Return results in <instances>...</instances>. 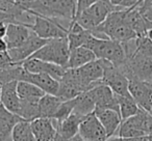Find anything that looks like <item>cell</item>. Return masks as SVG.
I'll return each instance as SVG.
<instances>
[{"mask_svg":"<svg viewBox=\"0 0 152 141\" xmlns=\"http://www.w3.org/2000/svg\"><path fill=\"white\" fill-rule=\"evenodd\" d=\"M28 11L34 15L51 19L74 21L76 0H37Z\"/></svg>","mask_w":152,"mask_h":141,"instance_id":"6da1fadb","label":"cell"},{"mask_svg":"<svg viewBox=\"0 0 152 141\" xmlns=\"http://www.w3.org/2000/svg\"><path fill=\"white\" fill-rule=\"evenodd\" d=\"M83 47L93 51L97 58L110 61L115 67H120L126 60L123 44L110 38H98L92 33Z\"/></svg>","mask_w":152,"mask_h":141,"instance_id":"7a4b0ae2","label":"cell"},{"mask_svg":"<svg viewBox=\"0 0 152 141\" xmlns=\"http://www.w3.org/2000/svg\"><path fill=\"white\" fill-rule=\"evenodd\" d=\"M70 56V47L67 38L49 40L41 49H39L30 58H37L47 62L67 67Z\"/></svg>","mask_w":152,"mask_h":141,"instance_id":"3957f363","label":"cell"},{"mask_svg":"<svg viewBox=\"0 0 152 141\" xmlns=\"http://www.w3.org/2000/svg\"><path fill=\"white\" fill-rule=\"evenodd\" d=\"M121 72L128 80H140L152 83V58L134 52L128 56L125 62L120 67Z\"/></svg>","mask_w":152,"mask_h":141,"instance_id":"277c9868","label":"cell"},{"mask_svg":"<svg viewBox=\"0 0 152 141\" xmlns=\"http://www.w3.org/2000/svg\"><path fill=\"white\" fill-rule=\"evenodd\" d=\"M71 22L72 21L51 19V18L34 15V21L29 26V28L44 40L67 38L68 29Z\"/></svg>","mask_w":152,"mask_h":141,"instance_id":"5b68a950","label":"cell"},{"mask_svg":"<svg viewBox=\"0 0 152 141\" xmlns=\"http://www.w3.org/2000/svg\"><path fill=\"white\" fill-rule=\"evenodd\" d=\"M121 9L123 7H115L110 0H99L76 17L75 21L78 22L85 29L93 30L104 22L110 13Z\"/></svg>","mask_w":152,"mask_h":141,"instance_id":"8992f818","label":"cell"},{"mask_svg":"<svg viewBox=\"0 0 152 141\" xmlns=\"http://www.w3.org/2000/svg\"><path fill=\"white\" fill-rule=\"evenodd\" d=\"M149 112L140 108L139 112L135 115L122 120L119 128V137H142L148 135L147 121Z\"/></svg>","mask_w":152,"mask_h":141,"instance_id":"52a82bcc","label":"cell"},{"mask_svg":"<svg viewBox=\"0 0 152 141\" xmlns=\"http://www.w3.org/2000/svg\"><path fill=\"white\" fill-rule=\"evenodd\" d=\"M49 40H44L40 38L38 34L31 31L29 38L22 43L19 47L13 49H9L7 52L11 57L12 61L16 64H22L26 59L30 58L39 49H41Z\"/></svg>","mask_w":152,"mask_h":141,"instance_id":"ba28073f","label":"cell"},{"mask_svg":"<svg viewBox=\"0 0 152 141\" xmlns=\"http://www.w3.org/2000/svg\"><path fill=\"white\" fill-rule=\"evenodd\" d=\"M103 83H105L117 95L131 97L129 93V80L119 67H115L110 61L106 60L105 71H104Z\"/></svg>","mask_w":152,"mask_h":141,"instance_id":"9c48e42d","label":"cell"},{"mask_svg":"<svg viewBox=\"0 0 152 141\" xmlns=\"http://www.w3.org/2000/svg\"><path fill=\"white\" fill-rule=\"evenodd\" d=\"M129 93L140 108L152 115V83L140 80H129Z\"/></svg>","mask_w":152,"mask_h":141,"instance_id":"30bf717a","label":"cell"},{"mask_svg":"<svg viewBox=\"0 0 152 141\" xmlns=\"http://www.w3.org/2000/svg\"><path fill=\"white\" fill-rule=\"evenodd\" d=\"M78 134L87 141H106L108 139L105 129L96 116L95 112L83 118L79 126Z\"/></svg>","mask_w":152,"mask_h":141,"instance_id":"8fae6325","label":"cell"},{"mask_svg":"<svg viewBox=\"0 0 152 141\" xmlns=\"http://www.w3.org/2000/svg\"><path fill=\"white\" fill-rule=\"evenodd\" d=\"M23 67L30 73L34 74H46L48 76L52 77L53 79L59 81L65 76L67 67H64L61 65L55 64L52 62H47L37 58H28L22 63Z\"/></svg>","mask_w":152,"mask_h":141,"instance_id":"7c38bea8","label":"cell"},{"mask_svg":"<svg viewBox=\"0 0 152 141\" xmlns=\"http://www.w3.org/2000/svg\"><path fill=\"white\" fill-rule=\"evenodd\" d=\"M86 91H89L87 86L74 76L71 69H67L65 76L59 81L57 97L61 98L63 101H68V100L75 99L77 95Z\"/></svg>","mask_w":152,"mask_h":141,"instance_id":"4fadbf2b","label":"cell"},{"mask_svg":"<svg viewBox=\"0 0 152 141\" xmlns=\"http://www.w3.org/2000/svg\"><path fill=\"white\" fill-rule=\"evenodd\" d=\"M92 98L96 104V108L99 109H113L120 112L119 103L115 93L105 84L101 82L90 89ZM95 108V109H96Z\"/></svg>","mask_w":152,"mask_h":141,"instance_id":"5bb4252c","label":"cell"},{"mask_svg":"<svg viewBox=\"0 0 152 141\" xmlns=\"http://www.w3.org/2000/svg\"><path fill=\"white\" fill-rule=\"evenodd\" d=\"M20 81H26V82L32 83L49 95H57V93H58L59 82L46 74H34V73L28 72L24 69Z\"/></svg>","mask_w":152,"mask_h":141,"instance_id":"9a60e30c","label":"cell"},{"mask_svg":"<svg viewBox=\"0 0 152 141\" xmlns=\"http://www.w3.org/2000/svg\"><path fill=\"white\" fill-rule=\"evenodd\" d=\"M30 122L37 141H55L57 130L53 118L39 117Z\"/></svg>","mask_w":152,"mask_h":141,"instance_id":"2e32d148","label":"cell"},{"mask_svg":"<svg viewBox=\"0 0 152 141\" xmlns=\"http://www.w3.org/2000/svg\"><path fill=\"white\" fill-rule=\"evenodd\" d=\"M94 112L103 128L105 129L108 138L115 136L122 122L120 112L113 109H99V108H96Z\"/></svg>","mask_w":152,"mask_h":141,"instance_id":"e0dca14e","label":"cell"},{"mask_svg":"<svg viewBox=\"0 0 152 141\" xmlns=\"http://www.w3.org/2000/svg\"><path fill=\"white\" fill-rule=\"evenodd\" d=\"M17 84L18 81H12L1 85V104L16 115L19 114L21 107V99L18 95Z\"/></svg>","mask_w":152,"mask_h":141,"instance_id":"ac0fdd59","label":"cell"},{"mask_svg":"<svg viewBox=\"0 0 152 141\" xmlns=\"http://www.w3.org/2000/svg\"><path fill=\"white\" fill-rule=\"evenodd\" d=\"M31 31L32 30L24 24L9 23L7 35L4 38L5 43L7 44V48L13 49L19 47L22 43H24L29 38Z\"/></svg>","mask_w":152,"mask_h":141,"instance_id":"d6986e66","label":"cell"},{"mask_svg":"<svg viewBox=\"0 0 152 141\" xmlns=\"http://www.w3.org/2000/svg\"><path fill=\"white\" fill-rule=\"evenodd\" d=\"M20 116L9 111L0 105V141H12V133L15 126L21 120Z\"/></svg>","mask_w":152,"mask_h":141,"instance_id":"ffe728a7","label":"cell"},{"mask_svg":"<svg viewBox=\"0 0 152 141\" xmlns=\"http://www.w3.org/2000/svg\"><path fill=\"white\" fill-rule=\"evenodd\" d=\"M83 118L85 117H81L75 113H72L65 120L57 124V137L61 141H68L71 138H73L75 135L78 134L79 126H80Z\"/></svg>","mask_w":152,"mask_h":141,"instance_id":"44dd1931","label":"cell"},{"mask_svg":"<svg viewBox=\"0 0 152 141\" xmlns=\"http://www.w3.org/2000/svg\"><path fill=\"white\" fill-rule=\"evenodd\" d=\"M97 59L96 55L92 50L87 47H78V48L70 50L69 61L67 69H78L87 63Z\"/></svg>","mask_w":152,"mask_h":141,"instance_id":"7402d4cb","label":"cell"},{"mask_svg":"<svg viewBox=\"0 0 152 141\" xmlns=\"http://www.w3.org/2000/svg\"><path fill=\"white\" fill-rule=\"evenodd\" d=\"M61 102H63V100L57 97V95L46 93L39 101V113H40V117L53 118L55 113H56V111L58 110Z\"/></svg>","mask_w":152,"mask_h":141,"instance_id":"603a6c76","label":"cell"},{"mask_svg":"<svg viewBox=\"0 0 152 141\" xmlns=\"http://www.w3.org/2000/svg\"><path fill=\"white\" fill-rule=\"evenodd\" d=\"M95 108L96 104L94 102L90 91L80 93L74 99L73 113L77 114V115L81 116V117H86V116L93 113L95 111Z\"/></svg>","mask_w":152,"mask_h":141,"instance_id":"cb8c5ba5","label":"cell"},{"mask_svg":"<svg viewBox=\"0 0 152 141\" xmlns=\"http://www.w3.org/2000/svg\"><path fill=\"white\" fill-rule=\"evenodd\" d=\"M17 91L20 99L28 101H40L41 98L46 95L43 89L26 81H18Z\"/></svg>","mask_w":152,"mask_h":141,"instance_id":"d4e9b609","label":"cell"},{"mask_svg":"<svg viewBox=\"0 0 152 141\" xmlns=\"http://www.w3.org/2000/svg\"><path fill=\"white\" fill-rule=\"evenodd\" d=\"M12 141H37L31 128V122L24 119L20 120L13 130Z\"/></svg>","mask_w":152,"mask_h":141,"instance_id":"484cf974","label":"cell"},{"mask_svg":"<svg viewBox=\"0 0 152 141\" xmlns=\"http://www.w3.org/2000/svg\"><path fill=\"white\" fill-rule=\"evenodd\" d=\"M119 103V109L122 120H125L131 116L135 115L139 112L140 107L137 102L132 99V97H122V95H117Z\"/></svg>","mask_w":152,"mask_h":141,"instance_id":"4316f807","label":"cell"},{"mask_svg":"<svg viewBox=\"0 0 152 141\" xmlns=\"http://www.w3.org/2000/svg\"><path fill=\"white\" fill-rule=\"evenodd\" d=\"M140 54L152 58V40L147 34L135 38V51Z\"/></svg>","mask_w":152,"mask_h":141,"instance_id":"83f0119b","label":"cell"},{"mask_svg":"<svg viewBox=\"0 0 152 141\" xmlns=\"http://www.w3.org/2000/svg\"><path fill=\"white\" fill-rule=\"evenodd\" d=\"M74 109V99L73 100H68V101H63L59 106L58 110L55 113L53 120L55 121V124H59L63 120H65L68 116H70L73 113Z\"/></svg>","mask_w":152,"mask_h":141,"instance_id":"f1b7e54d","label":"cell"},{"mask_svg":"<svg viewBox=\"0 0 152 141\" xmlns=\"http://www.w3.org/2000/svg\"><path fill=\"white\" fill-rule=\"evenodd\" d=\"M0 11L12 15L16 22V18L24 11V9L16 3V0H0Z\"/></svg>","mask_w":152,"mask_h":141,"instance_id":"f546056e","label":"cell"},{"mask_svg":"<svg viewBox=\"0 0 152 141\" xmlns=\"http://www.w3.org/2000/svg\"><path fill=\"white\" fill-rule=\"evenodd\" d=\"M139 9L140 14L142 15V17L144 18L146 22H147L149 29L152 28V3L151 4H142L140 1L137 4H135Z\"/></svg>","mask_w":152,"mask_h":141,"instance_id":"4dcf8cb0","label":"cell"},{"mask_svg":"<svg viewBox=\"0 0 152 141\" xmlns=\"http://www.w3.org/2000/svg\"><path fill=\"white\" fill-rule=\"evenodd\" d=\"M99 0H76V17H78L85 9L95 4ZM75 17V19H76Z\"/></svg>","mask_w":152,"mask_h":141,"instance_id":"1f68e13d","label":"cell"},{"mask_svg":"<svg viewBox=\"0 0 152 141\" xmlns=\"http://www.w3.org/2000/svg\"><path fill=\"white\" fill-rule=\"evenodd\" d=\"M13 64H15V63L12 61L7 51V52H0V71H3Z\"/></svg>","mask_w":152,"mask_h":141,"instance_id":"d6a6232c","label":"cell"},{"mask_svg":"<svg viewBox=\"0 0 152 141\" xmlns=\"http://www.w3.org/2000/svg\"><path fill=\"white\" fill-rule=\"evenodd\" d=\"M106 141H150L149 136H142V137H119L113 136L110 137Z\"/></svg>","mask_w":152,"mask_h":141,"instance_id":"836d02e7","label":"cell"},{"mask_svg":"<svg viewBox=\"0 0 152 141\" xmlns=\"http://www.w3.org/2000/svg\"><path fill=\"white\" fill-rule=\"evenodd\" d=\"M36 1L37 0H16V3H17L19 7H21L22 9L28 11V9H30V7H31Z\"/></svg>","mask_w":152,"mask_h":141,"instance_id":"e575fe53","label":"cell"},{"mask_svg":"<svg viewBox=\"0 0 152 141\" xmlns=\"http://www.w3.org/2000/svg\"><path fill=\"white\" fill-rule=\"evenodd\" d=\"M0 22H7V23H16L13 16L9 13H5L3 11H0Z\"/></svg>","mask_w":152,"mask_h":141,"instance_id":"d590c367","label":"cell"},{"mask_svg":"<svg viewBox=\"0 0 152 141\" xmlns=\"http://www.w3.org/2000/svg\"><path fill=\"white\" fill-rule=\"evenodd\" d=\"M140 1H141V0H123L122 7H124V9H129V7H134L135 4H137Z\"/></svg>","mask_w":152,"mask_h":141,"instance_id":"8d00e7d4","label":"cell"},{"mask_svg":"<svg viewBox=\"0 0 152 141\" xmlns=\"http://www.w3.org/2000/svg\"><path fill=\"white\" fill-rule=\"evenodd\" d=\"M7 22H0V38H4L7 31Z\"/></svg>","mask_w":152,"mask_h":141,"instance_id":"74e56055","label":"cell"},{"mask_svg":"<svg viewBox=\"0 0 152 141\" xmlns=\"http://www.w3.org/2000/svg\"><path fill=\"white\" fill-rule=\"evenodd\" d=\"M9 50L7 44L5 43L4 38H0V52H7Z\"/></svg>","mask_w":152,"mask_h":141,"instance_id":"f35d334b","label":"cell"},{"mask_svg":"<svg viewBox=\"0 0 152 141\" xmlns=\"http://www.w3.org/2000/svg\"><path fill=\"white\" fill-rule=\"evenodd\" d=\"M68 141H87V140H85V139H83L80 135L77 134V135H75L73 138H71L70 140H68Z\"/></svg>","mask_w":152,"mask_h":141,"instance_id":"ab89813d","label":"cell"},{"mask_svg":"<svg viewBox=\"0 0 152 141\" xmlns=\"http://www.w3.org/2000/svg\"><path fill=\"white\" fill-rule=\"evenodd\" d=\"M142 4H151L152 0H141Z\"/></svg>","mask_w":152,"mask_h":141,"instance_id":"60d3db41","label":"cell"},{"mask_svg":"<svg viewBox=\"0 0 152 141\" xmlns=\"http://www.w3.org/2000/svg\"><path fill=\"white\" fill-rule=\"evenodd\" d=\"M147 35H148V38H149L150 40H152V28H151V29H149V30L147 31Z\"/></svg>","mask_w":152,"mask_h":141,"instance_id":"b9f144b4","label":"cell"},{"mask_svg":"<svg viewBox=\"0 0 152 141\" xmlns=\"http://www.w3.org/2000/svg\"><path fill=\"white\" fill-rule=\"evenodd\" d=\"M0 105H1V85H0Z\"/></svg>","mask_w":152,"mask_h":141,"instance_id":"7bdbcfd3","label":"cell"},{"mask_svg":"<svg viewBox=\"0 0 152 141\" xmlns=\"http://www.w3.org/2000/svg\"><path fill=\"white\" fill-rule=\"evenodd\" d=\"M55 141H61V139H59L58 137H57V134H56V138H55Z\"/></svg>","mask_w":152,"mask_h":141,"instance_id":"ee69618b","label":"cell"},{"mask_svg":"<svg viewBox=\"0 0 152 141\" xmlns=\"http://www.w3.org/2000/svg\"><path fill=\"white\" fill-rule=\"evenodd\" d=\"M150 141H152V140H150Z\"/></svg>","mask_w":152,"mask_h":141,"instance_id":"f6af8a7d","label":"cell"}]
</instances>
